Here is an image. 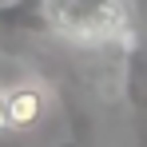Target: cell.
Here are the masks:
<instances>
[{
  "instance_id": "1",
  "label": "cell",
  "mask_w": 147,
  "mask_h": 147,
  "mask_svg": "<svg viewBox=\"0 0 147 147\" xmlns=\"http://www.w3.org/2000/svg\"><path fill=\"white\" fill-rule=\"evenodd\" d=\"M131 4L135 0H48L56 36L76 44H111L131 36Z\"/></svg>"
},
{
  "instance_id": "2",
  "label": "cell",
  "mask_w": 147,
  "mask_h": 147,
  "mask_svg": "<svg viewBox=\"0 0 147 147\" xmlns=\"http://www.w3.org/2000/svg\"><path fill=\"white\" fill-rule=\"evenodd\" d=\"M40 36H56L48 0H0V52H20Z\"/></svg>"
},
{
  "instance_id": "3",
  "label": "cell",
  "mask_w": 147,
  "mask_h": 147,
  "mask_svg": "<svg viewBox=\"0 0 147 147\" xmlns=\"http://www.w3.org/2000/svg\"><path fill=\"white\" fill-rule=\"evenodd\" d=\"M119 92L135 123V147H147V48L131 32L123 40V68H119Z\"/></svg>"
},
{
  "instance_id": "4",
  "label": "cell",
  "mask_w": 147,
  "mask_h": 147,
  "mask_svg": "<svg viewBox=\"0 0 147 147\" xmlns=\"http://www.w3.org/2000/svg\"><path fill=\"white\" fill-rule=\"evenodd\" d=\"M4 107H8V131L28 135L32 127H40V123L48 119L52 88L40 84V80H20L12 88H4Z\"/></svg>"
},
{
  "instance_id": "5",
  "label": "cell",
  "mask_w": 147,
  "mask_h": 147,
  "mask_svg": "<svg viewBox=\"0 0 147 147\" xmlns=\"http://www.w3.org/2000/svg\"><path fill=\"white\" fill-rule=\"evenodd\" d=\"M0 147H28V139L16 131H0Z\"/></svg>"
},
{
  "instance_id": "6",
  "label": "cell",
  "mask_w": 147,
  "mask_h": 147,
  "mask_svg": "<svg viewBox=\"0 0 147 147\" xmlns=\"http://www.w3.org/2000/svg\"><path fill=\"white\" fill-rule=\"evenodd\" d=\"M60 147H92V143H88V135H84V131H72L68 139H60Z\"/></svg>"
},
{
  "instance_id": "7",
  "label": "cell",
  "mask_w": 147,
  "mask_h": 147,
  "mask_svg": "<svg viewBox=\"0 0 147 147\" xmlns=\"http://www.w3.org/2000/svg\"><path fill=\"white\" fill-rule=\"evenodd\" d=\"M0 131H8V107H4V88H0Z\"/></svg>"
}]
</instances>
